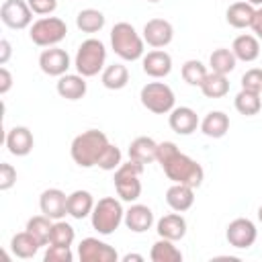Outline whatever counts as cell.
Wrapping results in <instances>:
<instances>
[{
  "instance_id": "obj_34",
  "label": "cell",
  "mask_w": 262,
  "mask_h": 262,
  "mask_svg": "<svg viewBox=\"0 0 262 262\" xmlns=\"http://www.w3.org/2000/svg\"><path fill=\"white\" fill-rule=\"evenodd\" d=\"M51 227H53V219H49L47 215H35L27 221V231L31 235H35V239L41 244V246H47L49 244V237H51Z\"/></svg>"
},
{
  "instance_id": "obj_42",
  "label": "cell",
  "mask_w": 262,
  "mask_h": 262,
  "mask_svg": "<svg viewBox=\"0 0 262 262\" xmlns=\"http://www.w3.org/2000/svg\"><path fill=\"white\" fill-rule=\"evenodd\" d=\"M12 88V74L8 72L6 66L0 68V94H6Z\"/></svg>"
},
{
  "instance_id": "obj_38",
  "label": "cell",
  "mask_w": 262,
  "mask_h": 262,
  "mask_svg": "<svg viewBox=\"0 0 262 262\" xmlns=\"http://www.w3.org/2000/svg\"><path fill=\"white\" fill-rule=\"evenodd\" d=\"M43 260H45V262H72V260H74V254H72V248H70V246H55V244H49L47 250H45Z\"/></svg>"
},
{
  "instance_id": "obj_8",
  "label": "cell",
  "mask_w": 262,
  "mask_h": 262,
  "mask_svg": "<svg viewBox=\"0 0 262 262\" xmlns=\"http://www.w3.org/2000/svg\"><path fill=\"white\" fill-rule=\"evenodd\" d=\"M139 100L154 115H168L176 106L174 90L164 82H147L139 92Z\"/></svg>"
},
{
  "instance_id": "obj_2",
  "label": "cell",
  "mask_w": 262,
  "mask_h": 262,
  "mask_svg": "<svg viewBox=\"0 0 262 262\" xmlns=\"http://www.w3.org/2000/svg\"><path fill=\"white\" fill-rule=\"evenodd\" d=\"M108 143L111 141H108L106 133H102L98 129H88L72 139L70 156L80 168H94V166H98V160L104 154V149L108 147Z\"/></svg>"
},
{
  "instance_id": "obj_3",
  "label": "cell",
  "mask_w": 262,
  "mask_h": 262,
  "mask_svg": "<svg viewBox=\"0 0 262 262\" xmlns=\"http://www.w3.org/2000/svg\"><path fill=\"white\" fill-rule=\"evenodd\" d=\"M111 47L123 61H137L145 55L143 37L135 31L131 23H125V20L117 23L111 29Z\"/></svg>"
},
{
  "instance_id": "obj_33",
  "label": "cell",
  "mask_w": 262,
  "mask_h": 262,
  "mask_svg": "<svg viewBox=\"0 0 262 262\" xmlns=\"http://www.w3.org/2000/svg\"><path fill=\"white\" fill-rule=\"evenodd\" d=\"M104 14L96 8H84L76 14V27L82 33H98L104 27Z\"/></svg>"
},
{
  "instance_id": "obj_32",
  "label": "cell",
  "mask_w": 262,
  "mask_h": 262,
  "mask_svg": "<svg viewBox=\"0 0 262 262\" xmlns=\"http://www.w3.org/2000/svg\"><path fill=\"white\" fill-rule=\"evenodd\" d=\"M201 92L207 98H223L229 92V80L225 74H217V72H209L207 78L203 80V84L199 86Z\"/></svg>"
},
{
  "instance_id": "obj_14",
  "label": "cell",
  "mask_w": 262,
  "mask_h": 262,
  "mask_svg": "<svg viewBox=\"0 0 262 262\" xmlns=\"http://www.w3.org/2000/svg\"><path fill=\"white\" fill-rule=\"evenodd\" d=\"M39 209L53 221L63 219L68 215V194L59 188H47L39 196Z\"/></svg>"
},
{
  "instance_id": "obj_19",
  "label": "cell",
  "mask_w": 262,
  "mask_h": 262,
  "mask_svg": "<svg viewBox=\"0 0 262 262\" xmlns=\"http://www.w3.org/2000/svg\"><path fill=\"white\" fill-rule=\"evenodd\" d=\"M55 90L66 100H80V98H84L88 84H86V78L80 74H63L57 78Z\"/></svg>"
},
{
  "instance_id": "obj_31",
  "label": "cell",
  "mask_w": 262,
  "mask_h": 262,
  "mask_svg": "<svg viewBox=\"0 0 262 262\" xmlns=\"http://www.w3.org/2000/svg\"><path fill=\"white\" fill-rule=\"evenodd\" d=\"M237 66V57L233 55L231 49L227 47H219V49H213V53L209 55V68L211 72H217V74H231Z\"/></svg>"
},
{
  "instance_id": "obj_7",
  "label": "cell",
  "mask_w": 262,
  "mask_h": 262,
  "mask_svg": "<svg viewBox=\"0 0 262 262\" xmlns=\"http://www.w3.org/2000/svg\"><path fill=\"white\" fill-rule=\"evenodd\" d=\"M68 35V25L59 16H41L29 27V37L37 47H55Z\"/></svg>"
},
{
  "instance_id": "obj_11",
  "label": "cell",
  "mask_w": 262,
  "mask_h": 262,
  "mask_svg": "<svg viewBox=\"0 0 262 262\" xmlns=\"http://www.w3.org/2000/svg\"><path fill=\"white\" fill-rule=\"evenodd\" d=\"M78 258L80 262H117L119 254L113 246L98 237H84L78 244Z\"/></svg>"
},
{
  "instance_id": "obj_18",
  "label": "cell",
  "mask_w": 262,
  "mask_h": 262,
  "mask_svg": "<svg viewBox=\"0 0 262 262\" xmlns=\"http://www.w3.org/2000/svg\"><path fill=\"white\" fill-rule=\"evenodd\" d=\"M123 223L127 225L129 231H133V233H143V231L151 229V225H154V211H151L147 205L135 203V205H131V207L125 211Z\"/></svg>"
},
{
  "instance_id": "obj_25",
  "label": "cell",
  "mask_w": 262,
  "mask_h": 262,
  "mask_svg": "<svg viewBox=\"0 0 262 262\" xmlns=\"http://www.w3.org/2000/svg\"><path fill=\"white\" fill-rule=\"evenodd\" d=\"M129 158L131 160H137L141 164H151L156 162L158 158V141H154L151 137H135L131 143H129Z\"/></svg>"
},
{
  "instance_id": "obj_47",
  "label": "cell",
  "mask_w": 262,
  "mask_h": 262,
  "mask_svg": "<svg viewBox=\"0 0 262 262\" xmlns=\"http://www.w3.org/2000/svg\"><path fill=\"white\" fill-rule=\"evenodd\" d=\"M258 221H260V223H262V205H260V207H258Z\"/></svg>"
},
{
  "instance_id": "obj_43",
  "label": "cell",
  "mask_w": 262,
  "mask_h": 262,
  "mask_svg": "<svg viewBox=\"0 0 262 262\" xmlns=\"http://www.w3.org/2000/svg\"><path fill=\"white\" fill-rule=\"evenodd\" d=\"M10 53H12L10 41H8V39H2V41H0V66H6V63H8Z\"/></svg>"
},
{
  "instance_id": "obj_23",
  "label": "cell",
  "mask_w": 262,
  "mask_h": 262,
  "mask_svg": "<svg viewBox=\"0 0 262 262\" xmlns=\"http://www.w3.org/2000/svg\"><path fill=\"white\" fill-rule=\"evenodd\" d=\"M254 14H256V6H252L246 0H239V2L229 4V8L225 10V20L233 29H248L252 27Z\"/></svg>"
},
{
  "instance_id": "obj_9",
  "label": "cell",
  "mask_w": 262,
  "mask_h": 262,
  "mask_svg": "<svg viewBox=\"0 0 262 262\" xmlns=\"http://www.w3.org/2000/svg\"><path fill=\"white\" fill-rule=\"evenodd\" d=\"M0 20L8 29L23 31L33 25V10L27 0H4L0 6Z\"/></svg>"
},
{
  "instance_id": "obj_30",
  "label": "cell",
  "mask_w": 262,
  "mask_h": 262,
  "mask_svg": "<svg viewBox=\"0 0 262 262\" xmlns=\"http://www.w3.org/2000/svg\"><path fill=\"white\" fill-rule=\"evenodd\" d=\"M149 260L151 262H180L182 252L174 246L172 239L160 237L158 242H154V246L149 250Z\"/></svg>"
},
{
  "instance_id": "obj_4",
  "label": "cell",
  "mask_w": 262,
  "mask_h": 262,
  "mask_svg": "<svg viewBox=\"0 0 262 262\" xmlns=\"http://www.w3.org/2000/svg\"><path fill=\"white\" fill-rule=\"evenodd\" d=\"M106 61V47L100 39H86L80 43L78 51H76V57H74V68L80 76L84 78H92L96 74H102V70L106 68L104 66Z\"/></svg>"
},
{
  "instance_id": "obj_40",
  "label": "cell",
  "mask_w": 262,
  "mask_h": 262,
  "mask_svg": "<svg viewBox=\"0 0 262 262\" xmlns=\"http://www.w3.org/2000/svg\"><path fill=\"white\" fill-rule=\"evenodd\" d=\"M14 184H16V170H14V166L8 164V162H2L0 164V190L6 192Z\"/></svg>"
},
{
  "instance_id": "obj_44",
  "label": "cell",
  "mask_w": 262,
  "mask_h": 262,
  "mask_svg": "<svg viewBox=\"0 0 262 262\" xmlns=\"http://www.w3.org/2000/svg\"><path fill=\"white\" fill-rule=\"evenodd\" d=\"M250 29H252L254 35L262 41V6L256 8V14H254V20H252V27H250Z\"/></svg>"
},
{
  "instance_id": "obj_22",
  "label": "cell",
  "mask_w": 262,
  "mask_h": 262,
  "mask_svg": "<svg viewBox=\"0 0 262 262\" xmlns=\"http://www.w3.org/2000/svg\"><path fill=\"white\" fill-rule=\"evenodd\" d=\"M166 203L172 211L184 213L194 205V188L188 184L172 182V186L166 190Z\"/></svg>"
},
{
  "instance_id": "obj_6",
  "label": "cell",
  "mask_w": 262,
  "mask_h": 262,
  "mask_svg": "<svg viewBox=\"0 0 262 262\" xmlns=\"http://www.w3.org/2000/svg\"><path fill=\"white\" fill-rule=\"evenodd\" d=\"M143 166L145 164L129 158V162L121 164L115 170L113 182H115V190H117V194H119L121 201L135 203L141 196V180H139V176L143 174Z\"/></svg>"
},
{
  "instance_id": "obj_13",
  "label": "cell",
  "mask_w": 262,
  "mask_h": 262,
  "mask_svg": "<svg viewBox=\"0 0 262 262\" xmlns=\"http://www.w3.org/2000/svg\"><path fill=\"white\" fill-rule=\"evenodd\" d=\"M72 66V59L68 55L66 49H59L57 45L55 47H47L41 51L39 55V68L45 76H53V78H59L63 74H68Z\"/></svg>"
},
{
  "instance_id": "obj_36",
  "label": "cell",
  "mask_w": 262,
  "mask_h": 262,
  "mask_svg": "<svg viewBox=\"0 0 262 262\" xmlns=\"http://www.w3.org/2000/svg\"><path fill=\"white\" fill-rule=\"evenodd\" d=\"M74 239H76V231H74V227H72L68 221H63V219L53 221L49 244H55V246H70V248H72Z\"/></svg>"
},
{
  "instance_id": "obj_28",
  "label": "cell",
  "mask_w": 262,
  "mask_h": 262,
  "mask_svg": "<svg viewBox=\"0 0 262 262\" xmlns=\"http://www.w3.org/2000/svg\"><path fill=\"white\" fill-rule=\"evenodd\" d=\"M100 82L108 90H123L127 86V82H129V70H127V66H123V63H111V66H106L102 70V74H100Z\"/></svg>"
},
{
  "instance_id": "obj_16",
  "label": "cell",
  "mask_w": 262,
  "mask_h": 262,
  "mask_svg": "<svg viewBox=\"0 0 262 262\" xmlns=\"http://www.w3.org/2000/svg\"><path fill=\"white\" fill-rule=\"evenodd\" d=\"M168 125L178 135H190L201 127V119L190 106H174L168 113Z\"/></svg>"
},
{
  "instance_id": "obj_37",
  "label": "cell",
  "mask_w": 262,
  "mask_h": 262,
  "mask_svg": "<svg viewBox=\"0 0 262 262\" xmlns=\"http://www.w3.org/2000/svg\"><path fill=\"white\" fill-rule=\"evenodd\" d=\"M123 154H121V149L117 147V145H113V143H108V147L104 149V154L100 156V160H98V168L100 170H104V172H115L123 162Z\"/></svg>"
},
{
  "instance_id": "obj_27",
  "label": "cell",
  "mask_w": 262,
  "mask_h": 262,
  "mask_svg": "<svg viewBox=\"0 0 262 262\" xmlns=\"http://www.w3.org/2000/svg\"><path fill=\"white\" fill-rule=\"evenodd\" d=\"M39 248H41V244H39V242L35 239V235H31L27 229L14 233L12 239H10V250H12V254H14L16 258H23V260L33 258V256L39 252Z\"/></svg>"
},
{
  "instance_id": "obj_24",
  "label": "cell",
  "mask_w": 262,
  "mask_h": 262,
  "mask_svg": "<svg viewBox=\"0 0 262 262\" xmlns=\"http://www.w3.org/2000/svg\"><path fill=\"white\" fill-rule=\"evenodd\" d=\"M94 205H96L94 203V196L88 190L78 188V190H74V192L68 194V215L72 219H84V217H88L92 213Z\"/></svg>"
},
{
  "instance_id": "obj_45",
  "label": "cell",
  "mask_w": 262,
  "mask_h": 262,
  "mask_svg": "<svg viewBox=\"0 0 262 262\" xmlns=\"http://www.w3.org/2000/svg\"><path fill=\"white\" fill-rule=\"evenodd\" d=\"M131 260L141 262V260H143V256H141V254H125V256H123V262H131Z\"/></svg>"
},
{
  "instance_id": "obj_29",
  "label": "cell",
  "mask_w": 262,
  "mask_h": 262,
  "mask_svg": "<svg viewBox=\"0 0 262 262\" xmlns=\"http://www.w3.org/2000/svg\"><path fill=\"white\" fill-rule=\"evenodd\" d=\"M233 106L239 115H246V117H254L260 113L262 108V98H260V92H254V90H246L242 88L235 98H233Z\"/></svg>"
},
{
  "instance_id": "obj_48",
  "label": "cell",
  "mask_w": 262,
  "mask_h": 262,
  "mask_svg": "<svg viewBox=\"0 0 262 262\" xmlns=\"http://www.w3.org/2000/svg\"><path fill=\"white\" fill-rule=\"evenodd\" d=\"M147 2H160V0H147Z\"/></svg>"
},
{
  "instance_id": "obj_35",
  "label": "cell",
  "mask_w": 262,
  "mask_h": 262,
  "mask_svg": "<svg viewBox=\"0 0 262 262\" xmlns=\"http://www.w3.org/2000/svg\"><path fill=\"white\" fill-rule=\"evenodd\" d=\"M180 74H182V80H184L188 86H201L203 80L207 78L209 70H207V66H205L203 61H199V59H186V61L182 63V68H180Z\"/></svg>"
},
{
  "instance_id": "obj_41",
  "label": "cell",
  "mask_w": 262,
  "mask_h": 262,
  "mask_svg": "<svg viewBox=\"0 0 262 262\" xmlns=\"http://www.w3.org/2000/svg\"><path fill=\"white\" fill-rule=\"evenodd\" d=\"M27 2L33 14H39V16H49L57 8V0H27Z\"/></svg>"
},
{
  "instance_id": "obj_5",
  "label": "cell",
  "mask_w": 262,
  "mask_h": 262,
  "mask_svg": "<svg viewBox=\"0 0 262 262\" xmlns=\"http://www.w3.org/2000/svg\"><path fill=\"white\" fill-rule=\"evenodd\" d=\"M125 219V209L121 205L119 199L115 196H102L98 199V203L94 205L92 213H90V221H92V229H96L100 235H111L119 229V225Z\"/></svg>"
},
{
  "instance_id": "obj_17",
  "label": "cell",
  "mask_w": 262,
  "mask_h": 262,
  "mask_svg": "<svg viewBox=\"0 0 262 262\" xmlns=\"http://www.w3.org/2000/svg\"><path fill=\"white\" fill-rule=\"evenodd\" d=\"M141 68L149 78H156V80L166 78L172 72V55L168 51H164V49L147 51L141 57Z\"/></svg>"
},
{
  "instance_id": "obj_21",
  "label": "cell",
  "mask_w": 262,
  "mask_h": 262,
  "mask_svg": "<svg viewBox=\"0 0 262 262\" xmlns=\"http://www.w3.org/2000/svg\"><path fill=\"white\" fill-rule=\"evenodd\" d=\"M231 51L233 55L237 57V61H256L260 57V39L256 35H250V33H242L233 39L231 43Z\"/></svg>"
},
{
  "instance_id": "obj_10",
  "label": "cell",
  "mask_w": 262,
  "mask_h": 262,
  "mask_svg": "<svg viewBox=\"0 0 262 262\" xmlns=\"http://www.w3.org/2000/svg\"><path fill=\"white\" fill-rule=\"evenodd\" d=\"M258 237V229L254 225V221H250L248 217H237L233 219L227 229H225V239L231 248H237V250H248L254 246Z\"/></svg>"
},
{
  "instance_id": "obj_39",
  "label": "cell",
  "mask_w": 262,
  "mask_h": 262,
  "mask_svg": "<svg viewBox=\"0 0 262 262\" xmlns=\"http://www.w3.org/2000/svg\"><path fill=\"white\" fill-rule=\"evenodd\" d=\"M242 88L254 90V92H262V70L260 68H250L242 76Z\"/></svg>"
},
{
  "instance_id": "obj_46",
  "label": "cell",
  "mask_w": 262,
  "mask_h": 262,
  "mask_svg": "<svg viewBox=\"0 0 262 262\" xmlns=\"http://www.w3.org/2000/svg\"><path fill=\"white\" fill-rule=\"evenodd\" d=\"M246 2H250L252 6H258V8L262 6V0H246Z\"/></svg>"
},
{
  "instance_id": "obj_12",
  "label": "cell",
  "mask_w": 262,
  "mask_h": 262,
  "mask_svg": "<svg viewBox=\"0 0 262 262\" xmlns=\"http://www.w3.org/2000/svg\"><path fill=\"white\" fill-rule=\"evenodd\" d=\"M141 33H143L141 35L143 41L149 47H154V49H162V47L170 45L172 39H174V27L166 18H149L143 25V31Z\"/></svg>"
},
{
  "instance_id": "obj_20",
  "label": "cell",
  "mask_w": 262,
  "mask_h": 262,
  "mask_svg": "<svg viewBox=\"0 0 262 262\" xmlns=\"http://www.w3.org/2000/svg\"><path fill=\"white\" fill-rule=\"evenodd\" d=\"M156 231L160 237H166V239H172V242H178L186 235V219L174 211V213H168L164 217L158 219L156 223Z\"/></svg>"
},
{
  "instance_id": "obj_26",
  "label": "cell",
  "mask_w": 262,
  "mask_h": 262,
  "mask_svg": "<svg viewBox=\"0 0 262 262\" xmlns=\"http://www.w3.org/2000/svg\"><path fill=\"white\" fill-rule=\"evenodd\" d=\"M201 131L211 139H221L229 131V117L223 111H211L203 117Z\"/></svg>"
},
{
  "instance_id": "obj_1",
  "label": "cell",
  "mask_w": 262,
  "mask_h": 262,
  "mask_svg": "<svg viewBox=\"0 0 262 262\" xmlns=\"http://www.w3.org/2000/svg\"><path fill=\"white\" fill-rule=\"evenodd\" d=\"M156 162L162 166L168 180L178 184H188L192 188H199L205 178L203 166L192 160L190 156L182 154L174 141H162L158 143V158Z\"/></svg>"
},
{
  "instance_id": "obj_15",
  "label": "cell",
  "mask_w": 262,
  "mask_h": 262,
  "mask_svg": "<svg viewBox=\"0 0 262 262\" xmlns=\"http://www.w3.org/2000/svg\"><path fill=\"white\" fill-rule=\"evenodd\" d=\"M4 143H6V147H8V151H10L12 156L25 158V156H29V154L33 151V147H35V137H33V133H31L29 127L16 125V127H12V129L6 131Z\"/></svg>"
}]
</instances>
